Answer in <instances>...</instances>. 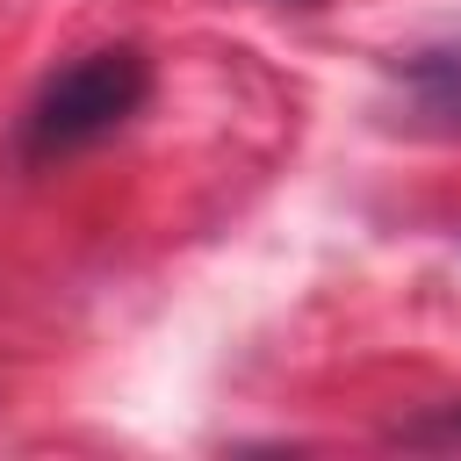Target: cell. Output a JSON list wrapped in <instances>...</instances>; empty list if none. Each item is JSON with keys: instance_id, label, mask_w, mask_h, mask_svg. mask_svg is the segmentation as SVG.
I'll list each match as a JSON object with an SVG mask.
<instances>
[{"instance_id": "obj_3", "label": "cell", "mask_w": 461, "mask_h": 461, "mask_svg": "<svg viewBox=\"0 0 461 461\" xmlns=\"http://www.w3.org/2000/svg\"><path fill=\"white\" fill-rule=\"evenodd\" d=\"M403 439H461V411H447V418H425V425H403Z\"/></svg>"}, {"instance_id": "obj_1", "label": "cell", "mask_w": 461, "mask_h": 461, "mask_svg": "<svg viewBox=\"0 0 461 461\" xmlns=\"http://www.w3.org/2000/svg\"><path fill=\"white\" fill-rule=\"evenodd\" d=\"M144 86H151V72H144L137 50H86V58H72L36 94V108L22 122V151L29 158H58V151H86V144L115 137L144 108Z\"/></svg>"}, {"instance_id": "obj_2", "label": "cell", "mask_w": 461, "mask_h": 461, "mask_svg": "<svg viewBox=\"0 0 461 461\" xmlns=\"http://www.w3.org/2000/svg\"><path fill=\"white\" fill-rule=\"evenodd\" d=\"M396 79H403V101L425 130L461 137V43L454 50H411L396 65Z\"/></svg>"}]
</instances>
